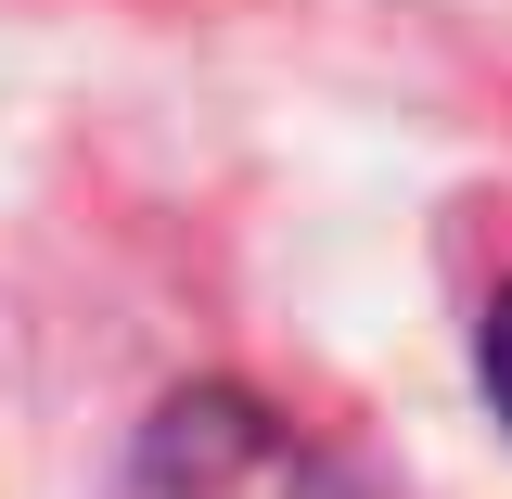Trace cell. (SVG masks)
<instances>
[{
	"instance_id": "6da1fadb",
	"label": "cell",
	"mask_w": 512,
	"mask_h": 499,
	"mask_svg": "<svg viewBox=\"0 0 512 499\" xmlns=\"http://www.w3.org/2000/svg\"><path fill=\"white\" fill-rule=\"evenodd\" d=\"M128 499H384L359 461H333L308 423H282L244 384L167 397L128 448Z\"/></svg>"
},
{
	"instance_id": "7a4b0ae2",
	"label": "cell",
	"mask_w": 512,
	"mask_h": 499,
	"mask_svg": "<svg viewBox=\"0 0 512 499\" xmlns=\"http://www.w3.org/2000/svg\"><path fill=\"white\" fill-rule=\"evenodd\" d=\"M474 372H487V410H500V436H512V295L487 308V346H474Z\"/></svg>"
}]
</instances>
